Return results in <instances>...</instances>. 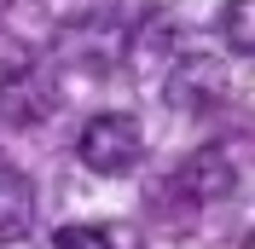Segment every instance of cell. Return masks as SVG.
<instances>
[{
    "label": "cell",
    "instance_id": "5",
    "mask_svg": "<svg viewBox=\"0 0 255 249\" xmlns=\"http://www.w3.org/2000/svg\"><path fill=\"white\" fill-rule=\"evenodd\" d=\"M35 116H47V87H41L35 76H12L6 87H0V122L23 127V122H35Z\"/></svg>",
    "mask_w": 255,
    "mask_h": 249
},
{
    "label": "cell",
    "instance_id": "7",
    "mask_svg": "<svg viewBox=\"0 0 255 249\" xmlns=\"http://www.w3.org/2000/svg\"><path fill=\"white\" fill-rule=\"evenodd\" d=\"M52 244H58V249H116L111 232H99V226H64Z\"/></svg>",
    "mask_w": 255,
    "mask_h": 249
},
{
    "label": "cell",
    "instance_id": "1",
    "mask_svg": "<svg viewBox=\"0 0 255 249\" xmlns=\"http://www.w3.org/2000/svg\"><path fill=\"white\" fill-rule=\"evenodd\" d=\"M139 151H145L139 122H133V116H122V110L93 116V122L81 127V139H76V156H81L93 174H128L133 162H139Z\"/></svg>",
    "mask_w": 255,
    "mask_h": 249
},
{
    "label": "cell",
    "instance_id": "4",
    "mask_svg": "<svg viewBox=\"0 0 255 249\" xmlns=\"http://www.w3.org/2000/svg\"><path fill=\"white\" fill-rule=\"evenodd\" d=\"M35 232V186L12 162H0V244H23Z\"/></svg>",
    "mask_w": 255,
    "mask_h": 249
},
{
    "label": "cell",
    "instance_id": "2",
    "mask_svg": "<svg viewBox=\"0 0 255 249\" xmlns=\"http://www.w3.org/2000/svg\"><path fill=\"white\" fill-rule=\"evenodd\" d=\"M232 81H226V64L209 58V52H186L168 76V105L186 110V116H203V110H221Z\"/></svg>",
    "mask_w": 255,
    "mask_h": 249
},
{
    "label": "cell",
    "instance_id": "3",
    "mask_svg": "<svg viewBox=\"0 0 255 249\" xmlns=\"http://www.w3.org/2000/svg\"><path fill=\"white\" fill-rule=\"evenodd\" d=\"M174 186L186 191V197H197V203H215V197H226V191L238 186V168H232V156H226L221 145H209V151H197V156L180 162Z\"/></svg>",
    "mask_w": 255,
    "mask_h": 249
},
{
    "label": "cell",
    "instance_id": "6",
    "mask_svg": "<svg viewBox=\"0 0 255 249\" xmlns=\"http://www.w3.org/2000/svg\"><path fill=\"white\" fill-rule=\"evenodd\" d=\"M221 35H226V47L255 52V0H226V12H221Z\"/></svg>",
    "mask_w": 255,
    "mask_h": 249
}]
</instances>
